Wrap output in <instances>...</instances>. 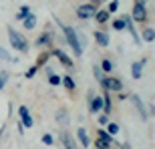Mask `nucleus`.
Masks as SVG:
<instances>
[{"label": "nucleus", "instance_id": "nucleus-1", "mask_svg": "<svg viewBox=\"0 0 155 149\" xmlns=\"http://www.w3.org/2000/svg\"><path fill=\"white\" fill-rule=\"evenodd\" d=\"M58 22V26L63 28V32H64V40L71 45V48H73V52H75L77 57H81L83 55V46H81V38H79V35H77V30L73 28V26H67V24H63L61 20H57Z\"/></svg>", "mask_w": 155, "mask_h": 149}, {"label": "nucleus", "instance_id": "nucleus-2", "mask_svg": "<svg viewBox=\"0 0 155 149\" xmlns=\"http://www.w3.org/2000/svg\"><path fill=\"white\" fill-rule=\"evenodd\" d=\"M6 32H8V40H10V45L14 51L18 52H28L30 45H28V40H26V36L22 35V32H18L16 28H12V26H8L6 28Z\"/></svg>", "mask_w": 155, "mask_h": 149}, {"label": "nucleus", "instance_id": "nucleus-3", "mask_svg": "<svg viewBox=\"0 0 155 149\" xmlns=\"http://www.w3.org/2000/svg\"><path fill=\"white\" fill-rule=\"evenodd\" d=\"M99 83L103 85L105 91H117V93L123 91V83H121V79H117V77H103Z\"/></svg>", "mask_w": 155, "mask_h": 149}, {"label": "nucleus", "instance_id": "nucleus-4", "mask_svg": "<svg viewBox=\"0 0 155 149\" xmlns=\"http://www.w3.org/2000/svg\"><path fill=\"white\" fill-rule=\"evenodd\" d=\"M131 18L135 20V22H145V20H147V8H145V4L141 2V0H137V2H135Z\"/></svg>", "mask_w": 155, "mask_h": 149}, {"label": "nucleus", "instance_id": "nucleus-5", "mask_svg": "<svg viewBox=\"0 0 155 149\" xmlns=\"http://www.w3.org/2000/svg\"><path fill=\"white\" fill-rule=\"evenodd\" d=\"M18 115H20V119H18V121L22 123V127H32V125H35V119H32L28 107L20 105V107H18Z\"/></svg>", "mask_w": 155, "mask_h": 149}, {"label": "nucleus", "instance_id": "nucleus-6", "mask_svg": "<svg viewBox=\"0 0 155 149\" xmlns=\"http://www.w3.org/2000/svg\"><path fill=\"white\" fill-rule=\"evenodd\" d=\"M51 55H52V57H57L58 61H61V65H63V67H67V69H73V67H75L73 58H71L64 51H61V48H54V51H52Z\"/></svg>", "mask_w": 155, "mask_h": 149}, {"label": "nucleus", "instance_id": "nucleus-7", "mask_svg": "<svg viewBox=\"0 0 155 149\" xmlns=\"http://www.w3.org/2000/svg\"><path fill=\"white\" fill-rule=\"evenodd\" d=\"M131 103H133V107L137 109L139 117H141L143 121H147V109H145V105H143V101H141V97H139V95H131Z\"/></svg>", "mask_w": 155, "mask_h": 149}, {"label": "nucleus", "instance_id": "nucleus-8", "mask_svg": "<svg viewBox=\"0 0 155 149\" xmlns=\"http://www.w3.org/2000/svg\"><path fill=\"white\" fill-rule=\"evenodd\" d=\"M93 14H95V4H81L77 6V16L79 18H91Z\"/></svg>", "mask_w": 155, "mask_h": 149}, {"label": "nucleus", "instance_id": "nucleus-9", "mask_svg": "<svg viewBox=\"0 0 155 149\" xmlns=\"http://www.w3.org/2000/svg\"><path fill=\"white\" fill-rule=\"evenodd\" d=\"M89 111L95 113V115H97L99 111H103V97H101V95H93V97L89 99Z\"/></svg>", "mask_w": 155, "mask_h": 149}, {"label": "nucleus", "instance_id": "nucleus-10", "mask_svg": "<svg viewBox=\"0 0 155 149\" xmlns=\"http://www.w3.org/2000/svg\"><path fill=\"white\" fill-rule=\"evenodd\" d=\"M145 65H147V58H141V61H137V63L131 65V77H133V79H141Z\"/></svg>", "mask_w": 155, "mask_h": 149}, {"label": "nucleus", "instance_id": "nucleus-11", "mask_svg": "<svg viewBox=\"0 0 155 149\" xmlns=\"http://www.w3.org/2000/svg\"><path fill=\"white\" fill-rule=\"evenodd\" d=\"M54 119H57V123L58 125H69V109L67 107H61V109H57V115H54Z\"/></svg>", "mask_w": 155, "mask_h": 149}, {"label": "nucleus", "instance_id": "nucleus-12", "mask_svg": "<svg viewBox=\"0 0 155 149\" xmlns=\"http://www.w3.org/2000/svg\"><path fill=\"white\" fill-rule=\"evenodd\" d=\"M75 135H77V139H79V143L83 145L85 149L89 147V145H91V139H89V135H87V129H85V127H79Z\"/></svg>", "mask_w": 155, "mask_h": 149}, {"label": "nucleus", "instance_id": "nucleus-13", "mask_svg": "<svg viewBox=\"0 0 155 149\" xmlns=\"http://www.w3.org/2000/svg\"><path fill=\"white\" fill-rule=\"evenodd\" d=\"M61 141H63L64 149H77V143H75V137L71 135L69 131H64L63 135H61Z\"/></svg>", "mask_w": 155, "mask_h": 149}, {"label": "nucleus", "instance_id": "nucleus-14", "mask_svg": "<svg viewBox=\"0 0 155 149\" xmlns=\"http://www.w3.org/2000/svg\"><path fill=\"white\" fill-rule=\"evenodd\" d=\"M48 42H52V30H46V32H42V35H40L38 38L35 40L36 46H45V45H48Z\"/></svg>", "mask_w": 155, "mask_h": 149}, {"label": "nucleus", "instance_id": "nucleus-15", "mask_svg": "<svg viewBox=\"0 0 155 149\" xmlns=\"http://www.w3.org/2000/svg\"><path fill=\"white\" fill-rule=\"evenodd\" d=\"M95 40H97L99 46H109V35L107 32H101V30H95Z\"/></svg>", "mask_w": 155, "mask_h": 149}, {"label": "nucleus", "instance_id": "nucleus-16", "mask_svg": "<svg viewBox=\"0 0 155 149\" xmlns=\"http://www.w3.org/2000/svg\"><path fill=\"white\" fill-rule=\"evenodd\" d=\"M125 28L131 32V38L135 40V45H141V38H139V35H137V30H135V26H133V22H131V16L127 18V22H125Z\"/></svg>", "mask_w": 155, "mask_h": 149}, {"label": "nucleus", "instance_id": "nucleus-17", "mask_svg": "<svg viewBox=\"0 0 155 149\" xmlns=\"http://www.w3.org/2000/svg\"><path fill=\"white\" fill-rule=\"evenodd\" d=\"M95 20H97L99 24H103V22H109V18H111V14L107 10H95Z\"/></svg>", "mask_w": 155, "mask_h": 149}, {"label": "nucleus", "instance_id": "nucleus-18", "mask_svg": "<svg viewBox=\"0 0 155 149\" xmlns=\"http://www.w3.org/2000/svg\"><path fill=\"white\" fill-rule=\"evenodd\" d=\"M97 139H101V141H105V143H115V139H113V135H109L107 133V129H99L97 131Z\"/></svg>", "mask_w": 155, "mask_h": 149}, {"label": "nucleus", "instance_id": "nucleus-19", "mask_svg": "<svg viewBox=\"0 0 155 149\" xmlns=\"http://www.w3.org/2000/svg\"><path fill=\"white\" fill-rule=\"evenodd\" d=\"M61 83H63L64 87H67V91H75L77 85H75V79L71 77V74H64L63 79H61Z\"/></svg>", "mask_w": 155, "mask_h": 149}, {"label": "nucleus", "instance_id": "nucleus-20", "mask_svg": "<svg viewBox=\"0 0 155 149\" xmlns=\"http://www.w3.org/2000/svg\"><path fill=\"white\" fill-rule=\"evenodd\" d=\"M22 20H24V28L30 30V28H35V26H36V16H35V14H30V12L22 18Z\"/></svg>", "mask_w": 155, "mask_h": 149}, {"label": "nucleus", "instance_id": "nucleus-21", "mask_svg": "<svg viewBox=\"0 0 155 149\" xmlns=\"http://www.w3.org/2000/svg\"><path fill=\"white\" fill-rule=\"evenodd\" d=\"M143 40L145 42H153L155 40V28L153 26H147V28L143 30Z\"/></svg>", "mask_w": 155, "mask_h": 149}, {"label": "nucleus", "instance_id": "nucleus-22", "mask_svg": "<svg viewBox=\"0 0 155 149\" xmlns=\"http://www.w3.org/2000/svg\"><path fill=\"white\" fill-rule=\"evenodd\" d=\"M127 18H129V16H123V18H117V20H113V22H111V24H113V28H115V30H123V28H125Z\"/></svg>", "mask_w": 155, "mask_h": 149}, {"label": "nucleus", "instance_id": "nucleus-23", "mask_svg": "<svg viewBox=\"0 0 155 149\" xmlns=\"http://www.w3.org/2000/svg\"><path fill=\"white\" fill-rule=\"evenodd\" d=\"M51 58V52H40L38 55V58H36V67H42V65H46V61Z\"/></svg>", "mask_w": 155, "mask_h": 149}, {"label": "nucleus", "instance_id": "nucleus-24", "mask_svg": "<svg viewBox=\"0 0 155 149\" xmlns=\"http://www.w3.org/2000/svg\"><path fill=\"white\" fill-rule=\"evenodd\" d=\"M101 71H103V73H111V71H113V63H111L109 58H105L103 63H101Z\"/></svg>", "mask_w": 155, "mask_h": 149}, {"label": "nucleus", "instance_id": "nucleus-25", "mask_svg": "<svg viewBox=\"0 0 155 149\" xmlns=\"http://www.w3.org/2000/svg\"><path fill=\"white\" fill-rule=\"evenodd\" d=\"M48 83H51L52 87H58V85H61V77L54 74V73H48Z\"/></svg>", "mask_w": 155, "mask_h": 149}, {"label": "nucleus", "instance_id": "nucleus-26", "mask_svg": "<svg viewBox=\"0 0 155 149\" xmlns=\"http://www.w3.org/2000/svg\"><path fill=\"white\" fill-rule=\"evenodd\" d=\"M107 133H109V135H117V133H119V125H117V123H107Z\"/></svg>", "mask_w": 155, "mask_h": 149}, {"label": "nucleus", "instance_id": "nucleus-27", "mask_svg": "<svg viewBox=\"0 0 155 149\" xmlns=\"http://www.w3.org/2000/svg\"><path fill=\"white\" fill-rule=\"evenodd\" d=\"M8 77H10V74H8V71H2V73H0V91L6 87V83H8Z\"/></svg>", "mask_w": 155, "mask_h": 149}, {"label": "nucleus", "instance_id": "nucleus-28", "mask_svg": "<svg viewBox=\"0 0 155 149\" xmlns=\"http://www.w3.org/2000/svg\"><path fill=\"white\" fill-rule=\"evenodd\" d=\"M0 61H16V58H12L10 55H8V51L0 46Z\"/></svg>", "mask_w": 155, "mask_h": 149}, {"label": "nucleus", "instance_id": "nucleus-29", "mask_svg": "<svg viewBox=\"0 0 155 149\" xmlns=\"http://www.w3.org/2000/svg\"><path fill=\"white\" fill-rule=\"evenodd\" d=\"M28 12H30V8H28V6H22V8H20V10L16 12V18H18V20H22V18L26 16Z\"/></svg>", "mask_w": 155, "mask_h": 149}, {"label": "nucleus", "instance_id": "nucleus-30", "mask_svg": "<svg viewBox=\"0 0 155 149\" xmlns=\"http://www.w3.org/2000/svg\"><path fill=\"white\" fill-rule=\"evenodd\" d=\"M36 73H38V67H36V65H32V67H30V69L24 73V77H26V79H32Z\"/></svg>", "mask_w": 155, "mask_h": 149}, {"label": "nucleus", "instance_id": "nucleus-31", "mask_svg": "<svg viewBox=\"0 0 155 149\" xmlns=\"http://www.w3.org/2000/svg\"><path fill=\"white\" fill-rule=\"evenodd\" d=\"M93 74H95V79H97V81L103 79V71H101V67H99V65H95V67H93Z\"/></svg>", "mask_w": 155, "mask_h": 149}, {"label": "nucleus", "instance_id": "nucleus-32", "mask_svg": "<svg viewBox=\"0 0 155 149\" xmlns=\"http://www.w3.org/2000/svg\"><path fill=\"white\" fill-rule=\"evenodd\" d=\"M42 143L45 145H52L54 143V137H52L51 133H46V135H42Z\"/></svg>", "mask_w": 155, "mask_h": 149}, {"label": "nucleus", "instance_id": "nucleus-33", "mask_svg": "<svg viewBox=\"0 0 155 149\" xmlns=\"http://www.w3.org/2000/svg\"><path fill=\"white\" fill-rule=\"evenodd\" d=\"M117 8H119V0H111V2H109V8H107V12L111 14V12H115Z\"/></svg>", "mask_w": 155, "mask_h": 149}, {"label": "nucleus", "instance_id": "nucleus-34", "mask_svg": "<svg viewBox=\"0 0 155 149\" xmlns=\"http://www.w3.org/2000/svg\"><path fill=\"white\" fill-rule=\"evenodd\" d=\"M95 147H97V149H109L111 145L105 143V141H101V139H97V141H95Z\"/></svg>", "mask_w": 155, "mask_h": 149}, {"label": "nucleus", "instance_id": "nucleus-35", "mask_svg": "<svg viewBox=\"0 0 155 149\" xmlns=\"http://www.w3.org/2000/svg\"><path fill=\"white\" fill-rule=\"evenodd\" d=\"M99 123H101V125H107V123H109V117H107V115H99Z\"/></svg>", "mask_w": 155, "mask_h": 149}, {"label": "nucleus", "instance_id": "nucleus-36", "mask_svg": "<svg viewBox=\"0 0 155 149\" xmlns=\"http://www.w3.org/2000/svg\"><path fill=\"white\" fill-rule=\"evenodd\" d=\"M16 127H18V135H22V131H24V127H22V123H20V121H18V123H16Z\"/></svg>", "mask_w": 155, "mask_h": 149}, {"label": "nucleus", "instance_id": "nucleus-37", "mask_svg": "<svg viewBox=\"0 0 155 149\" xmlns=\"http://www.w3.org/2000/svg\"><path fill=\"white\" fill-rule=\"evenodd\" d=\"M119 149H131V143H123V145H119Z\"/></svg>", "mask_w": 155, "mask_h": 149}, {"label": "nucleus", "instance_id": "nucleus-38", "mask_svg": "<svg viewBox=\"0 0 155 149\" xmlns=\"http://www.w3.org/2000/svg\"><path fill=\"white\" fill-rule=\"evenodd\" d=\"M91 4H101V0H91Z\"/></svg>", "mask_w": 155, "mask_h": 149}, {"label": "nucleus", "instance_id": "nucleus-39", "mask_svg": "<svg viewBox=\"0 0 155 149\" xmlns=\"http://www.w3.org/2000/svg\"><path fill=\"white\" fill-rule=\"evenodd\" d=\"M101 2H103V0H101Z\"/></svg>", "mask_w": 155, "mask_h": 149}]
</instances>
